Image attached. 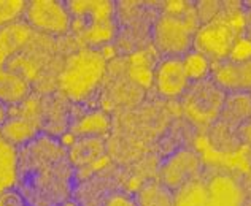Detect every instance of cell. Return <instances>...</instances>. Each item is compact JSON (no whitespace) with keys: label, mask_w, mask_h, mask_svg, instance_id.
Listing matches in <instances>:
<instances>
[{"label":"cell","mask_w":251,"mask_h":206,"mask_svg":"<svg viewBox=\"0 0 251 206\" xmlns=\"http://www.w3.org/2000/svg\"><path fill=\"white\" fill-rule=\"evenodd\" d=\"M75 187V168L57 137L40 134L18 148L15 190L29 206H61Z\"/></svg>","instance_id":"cell-1"},{"label":"cell","mask_w":251,"mask_h":206,"mask_svg":"<svg viewBox=\"0 0 251 206\" xmlns=\"http://www.w3.org/2000/svg\"><path fill=\"white\" fill-rule=\"evenodd\" d=\"M166 5L151 25V42L162 57H183L193 51L196 32L201 27L196 6L183 2Z\"/></svg>","instance_id":"cell-2"},{"label":"cell","mask_w":251,"mask_h":206,"mask_svg":"<svg viewBox=\"0 0 251 206\" xmlns=\"http://www.w3.org/2000/svg\"><path fill=\"white\" fill-rule=\"evenodd\" d=\"M107 73L103 49L81 48L65 59L57 76L61 94L72 102H84L94 94Z\"/></svg>","instance_id":"cell-3"},{"label":"cell","mask_w":251,"mask_h":206,"mask_svg":"<svg viewBox=\"0 0 251 206\" xmlns=\"http://www.w3.org/2000/svg\"><path fill=\"white\" fill-rule=\"evenodd\" d=\"M72 15V30L84 48L100 49L116 37V3L108 0H72L67 2Z\"/></svg>","instance_id":"cell-4"},{"label":"cell","mask_w":251,"mask_h":206,"mask_svg":"<svg viewBox=\"0 0 251 206\" xmlns=\"http://www.w3.org/2000/svg\"><path fill=\"white\" fill-rule=\"evenodd\" d=\"M242 13H221L213 21L202 24L196 32L194 48L213 64L227 61L234 43L242 37Z\"/></svg>","instance_id":"cell-5"},{"label":"cell","mask_w":251,"mask_h":206,"mask_svg":"<svg viewBox=\"0 0 251 206\" xmlns=\"http://www.w3.org/2000/svg\"><path fill=\"white\" fill-rule=\"evenodd\" d=\"M226 95V92L218 88L211 78L191 83L189 89L181 97L183 111L197 127H208L220 119Z\"/></svg>","instance_id":"cell-6"},{"label":"cell","mask_w":251,"mask_h":206,"mask_svg":"<svg viewBox=\"0 0 251 206\" xmlns=\"http://www.w3.org/2000/svg\"><path fill=\"white\" fill-rule=\"evenodd\" d=\"M24 19L32 30L46 35H65L72 30V15L67 2L32 0L27 2Z\"/></svg>","instance_id":"cell-7"},{"label":"cell","mask_w":251,"mask_h":206,"mask_svg":"<svg viewBox=\"0 0 251 206\" xmlns=\"http://www.w3.org/2000/svg\"><path fill=\"white\" fill-rule=\"evenodd\" d=\"M43 125V105L27 98L25 102L19 105L16 114H11L2 127H0V135L6 143L13 146H23L32 141L35 137L40 135V129Z\"/></svg>","instance_id":"cell-8"},{"label":"cell","mask_w":251,"mask_h":206,"mask_svg":"<svg viewBox=\"0 0 251 206\" xmlns=\"http://www.w3.org/2000/svg\"><path fill=\"white\" fill-rule=\"evenodd\" d=\"M201 171V156L191 148H180L164 159L159 168V181L172 192H175L193 181Z\"/></svg>","instance_id":"cell-9"},{"label":"cell","mask_w":251,"mask_h":206,"mask_svg":"<svg viewBox=\"0 0 251 206\" xmlns=\"http://www.w3.org/2000/svg\"><path fill=\"white\" fill-rule=\"evenodd\" d=\"M153 86L164 98H181L191 86L181 57H162L154 65Z\"/></svg>","instance_id":"cell-10"},{"label":"cell","mask_w":251,"mask_h":206,"mask_svg":"<svg viewBox=\"0 0 251 206\" xmlns=\"http://www.w3.org/2000/svg\"><path fill=\"white\" fill-rule=\"evenodd\" d=\"M210 78L226 94L251 92V59L243 62H216L211 67Z\"/></svg>","instance_id":"cell-11"},{"label":"cell","mask_w":251,"mask_h":206,"mask_svg":"<svg viewBox=\"0 0 251 206\" xmlns=\"http://www.w3.org/2000/svg\"><path fill=\"white\" fill-rule=\"evenodd\" d=\"M32 34L34 30L25 24V21L0 29V71L5 70L6 61L10 57L18 56L19 51H23L24 46L30 43Z\"/></svg>","instance_id":"cell-12"},{"label":"cell","mask_w":251,"mask_h":206,"mask_svg":"<svg viewBox=\"0 0 251 206\" xmlns=\"http://www.w3.org/2000/svg\"><path fill=\"white\" fill-rule=\"evenodd\" d=\"M111 129V119L102 110H92L70 121L69 134L74 138H102Z\"/></svg>","instance_id":"cell-13"},{"label":"cell","mask_w":251,"mask_h":206,"mask_svg":"<svg viewBox=\"0 0 251 206\" xmlns=\"http://www.w3.org/2000/svg\"><path fill=\"white\" fill-rule=\"evenodd\" d=\"M248 119H251V92H230L227 94L220 119L216 122L237 130V127Z\"/></svg>","instance_id":"cell-14"},{"label":"cell","mask_w":251,"mask_h":206,"mask_svg":"<svg viewBox=\"0 0 251 206\" xmlns=\"http://www.w3.org/2000/svg\"><path fill=\"white\" fill-rule=\"evenodd\" d=\"M67 152L74 168L91 167L105 156V141L103 138H75Z\"/></svg>","instance_id":"cell-15"},{"label":"cell","mask_w":251,"mask_h":206,"mask_svg":"<svg viewBox=\"0 0 251 206\" xmlns=\"http://www.w3.org/2000/svg\"><path fill=\"white\" fill-rule=\"evenodd\" d=\"M18 181V148L0 135V195L13 190Z\"/></svg>","instance_id":"cell-16"},{"label":"cell","mask_w":251,"mask_h":206,"mask_svg":"<svg viewBox=\"0 0 251 206\" xmlns=\"http://www.w3.org/2000/svg\"><path fill=\"white\" fill-rule=\"evenodd\" d=\"M137 206H174L175 197L174 192L166 187L161 181L151 179L143 183L134 194Z\"/></svg>","instance_id":"cell-17"},{"label":"cell","mask_w":251,"mask_h":206,"mask_svg":"<svg viewBox=\"0 0 251 206\" xmlns=\"http://www.w3.org/2000/svg\"><path fill=\"white\" fill-rule=\"evenodd\" d=\"M181 61H183L184 71H186L191 83H197V81H202V79L210 78L213 62H211L207 56H203L202 52L193 49V51H189L188 54H184L181 57Z\"/></svg>","instance_id":"cell-18"},{"label":"cell","mask_w":251,"mask_h":206,"mask_svg":"<svg viewBox=\"0 0 251 206\" xmlns=\"http://www.w3.org/2000/svg\"><path fill=\"white\" fill-rule=\"evenodd\" d=\"M27 8L24 0H0V29L23 21Z\"/></svg>","instance_id":"cell-19"},{"label":"cell","mask_w":251,"mask_h":206,"mask_svg":"<svg viewBox=\"0 0 251 206\" xmlns=\"http://www.w3.org/2000/svg\"><path fill=\"white\" fill-rule=\"evenodd\" d=\"M251 59V42L245 37H240L237 42L234 43L232 49H230V54L227 57V61L230 62H243Z\"/></svg>","instance_id":"cell-20"},{"label":"cell","mask_w":251,"mask_h":206,"mask_svg":"<svg viewBox=\"0 0 251 206\" xmlns=\"http://www.w3.org/2000/svg\"><path fill=\"white\" fill-rule=\"evenodd\" d=\"M103 206H137V203L134 200V197L120 192V194L110 195Z\"/></svg>","instance_id":"cell-21"},{"label":"cell","mask_w":251,"mask_h":206,"mask_svg":"<svg viewBox=\"0 0 251 206\" xmlns=\"http://www.w3.org/2000/svg\"><path fill=\"white\" fill-rule=\"evenodd\" d=\"M0 206H29L23 200V197L13 189L5 192L3 195H0Z\"/></svg>","instance_id":"cell-22"},{"label":"cell","mask_w":251,"mask_h":206,"mask_svg":"<svg viewBox=\"0 0 251 206\" xmlns=\"http://www.w3.org/2000/svg\"><path fill=\"white\" fill-rule=\"evenodd\" d=\"M235 135H237V139H239L242 144L251 148V119H248V121H245L237 127Z\"/></svg>","instance_id":"cell-23"},{"label":"cell","mask_w":251,"mask_h":206,"mask_svg":"<svg viewBox=\"0 0 251 206\" xmlns=\"http://www.w3.org/2000/svg\"><path fill=\"white\" fill-rule=\"evenodd\" d=\"M8 117H10V106L0 100V127L8 121Z\"/></svg>","instance_id":"cell-24"},{"label":"cell","mask_w":251,"mask_h":206,"mask_svg":"<svg viewBox=\"0 0 251 206\" xmlns=\"http://www.w3.org/2000/svg\"><path fill=\"white\" fill-rule=\"evenodd\" d=\"M61 206H80L76 202H74V200H69V202H65V203H62Z\"/></svg>","instance_id":"cell-25"}]
</instances>
